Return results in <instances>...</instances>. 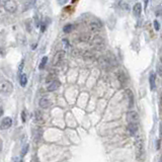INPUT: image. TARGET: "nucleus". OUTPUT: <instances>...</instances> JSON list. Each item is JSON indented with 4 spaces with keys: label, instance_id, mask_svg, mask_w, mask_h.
<instances>
[{
    "label": "nucleus",
    "instance_id": "27",
    "mask_svg": "<svg viewBox=\"0 0 162 162\" xmlns=\"http://www.w3.org/2000/svg\"><path fill=\"white\" fill-rule=\"evenodd\" d=\"M2 115H3V108L0 106V116H1Z\"/></svg>",
    "mask_w": 162,
    "mask_h": 162
},
{
    "label": "nucleus",
    "instance_id": "7",
    "mask_svg": "<svg viewBox=\"0 0 162 162\" xmlns=\"http://www.w3.org/2000/svg\"><path fill=\"white\" fill-rule=\"evenodd\" d=\"M135 144H136V147H137V152H138L137 156H138V158H140V156L143 154V142H142L141 138L137 137V140H136Z\"/></svg>",
    "mask_w": 162,
    "mask_h": 162
},
{
    "label": "nucleus",
    "instance_id": "24",
    "mask_svg": "<svg viewBox=\"0 0 162 162\" xmlns=\"http://www.w3.org/2000/svg\"><path fill=\"white\" fill-rule=\"evenodd\" d=\"M154 27H155L156 30H159V28H160V25H159L158 21H157V20L154 21Z\"/></svg>",
    "mask_w": 162,
    "mask_h": 162
},
{
    "label": "nucleus",
    "instance_id": "12",
    "mask_svg": "<svg viewBox=\"0 0 162 162\" xmlns=\"http://www.w3.org/2000/svg\"><path fill=\"white\" fill-rule=\"evenodd\" d=\"M133 11H134V15L135 16H139L140 14H141V11H142L141 3H136L134 5V8H133Z\"/></svg>",
    "mask_w": 162,
    "mask_h": 162
},
{
    "label": "nucleus",
    "instance_id": "22",
    "mask_svg": "<svg viewBox=\"0 0 162 162\" xmlns=\"http://www.w3.org/2000/svg\"><path fill=\"white\" fill-rule=\"evenodd\" d=\"M27 149H28V145H25V147L22 148V151H21V156H25V153L27 152Z\"/></svg>",
    "mask_w": 162,
    "mask_h": 162
},
{
    "label": "nucleus",
    "instance_id": "20",
    "mask_svg": "<svg viewBox=\"0 0 162 162\" xmlns=\"http://www.w3.org/2000/svg\"><path fill=\"white\" fill-rule=\"evenodd\" d=\"M79 39H80L81 42H87V41L90 39V35H88V34H83V35L79 38Z\"/></svg>",
    "mask_w": 162,
    "mask_h": 162
},
{
    "label": "nucleus",
    "instance_id": "23",
    "mask_svg": "<svg viewBox=\"0 0 162 162\" xmlns=\"http://www.w3.org/2000/svg\"><path fill=\"white\" fill-rule=\"evenodd\" d=\"M80 53H81L80 50H78V49H74V50H73V51H72V55H73V56H74V57L79 56Z\"/></svg>",
    "mask_w": 162,
    "mask_h": 162
},
{
    "label": "nucleus",
    "instance_id": "10",
    "mask_svg": "<svg viewBox=\"0 0 162 162\" xmlns=\"http://www.w3.org/2000/svg\"><path fill=\"white\" fill-rule=\"evenodd\" d=\"M39 104L42 108H48L50 106V101H49V99L46 98V97H43V98L40 99Z\"/></svg>",
    "mask_w": 162,
    "mask_h": 162
},
{
    "label": "nucleus",
    "instance_id": "18",
    "mask_svg": "<svg viewBox=\"0 0 162 162\" xmlns=\"http://www.w3.org/2000/svg\"><path fill=\"white\" fill-rule=\"evenodd\" d=\"M94 55L91 53V52H85L84 54H83V58L85 59V60H90V59L93 58Z\"/></svg>",
    "mask_w": 162,
    "mask_h": 162
},
{
    "label": "nucleus",
    "instance_id": "4",
    "mask_svg": "<svg viewBox=\"0 0 162 162\" xmlns=\"http://www.w3.org/2000/svg\"><path fill=\"white\" fill-rule=\"evenodd\" d=\"M127 119H128L129 124H137V125H138V122H139V116H138V114L136 113L135 111H129L128 115H127Z\"/></svg>",
    "mask_w": 162,
    "mask_h": 162
},
{
    "label": "nucleus",
    "instance_id": "21",
    "mask_svg": "<svg viewBox=\"0 0 162 162\" xmlns=\"http://www.w3.org/2000/svg\"><path fill=\"white\" fill-rule=\"evenodd\" d=\"M72 28H73L72 25H65V27H64L63 30H64V33H70L71 30H72Z\"/></svg>",
    "mask_w": 162,
    "mask_h": 162
},
{
    "label": "nucleus",
    "instance_id": "14",
    "mask_svg": "<svg viewBox=\"0 0 162 162\" xmlns=\"http://www.w3.org/2000/svg\"><path fill=\"white\" fill-rule=\"evenodd\" d=\"M126 93L128 95V98H129V101H130V108H132L133 106V103H134V97H133V93L132 91H131L130 89H126Z\"/></svg>",
    "mask_w": 162,
    "mask_h": 162
},
{
    "label": "nucleus",
    "instance_id": "5",
    "mask_svg": "<svg viewBox=\"0 0 162 162\" xmlns=\"http://www.w3.org/2000/svg\"><path fill=\"white\" fill-rule=\"evenodd\" d=\"M4 7L8 12H15L17 9V5L14 1H5L4 2Z\"/></svg>",
    "mask_w": 162,
    "mask_h": 162
},
{
    "label": "nucleus",
    "instance_id": "11",
    "mask_svg": "<svg viewBox=\"0 0 162 162\" xmlns=\"http://www.w3.org/2000/svg\"><path fill=\"white\" fill-rule=\"evenodd\" d=\"M116 77H118V79L121 83H125L127 81V76H126V74L122 70L116 72Z\"/></svg>",
    "mask_w": 162,
    "mask_h": 162
},
{
    "label": "nucleus",
    "instance_id": "16",
    "mask_svg": "<svg viewBox=\"0 0 162 162\" xmlns=\"http://www.w3.org/2000/svg\"><path fill=\"white\" fill-rule=\"evenodd\" d=\"M150 87H151V89L155 88V74L154 73H151V75H150Z\"/></svg>",
    "mask_w": 162,
    "mask_h": 162
},
{
    "label": "nucleus",
    "instance_id": "25",
    "mask_svg": "<svg viewBox=\"0 0 162 162\" xmlns=\"http://www.w3.org/2000/svg\"><path fill=\"white\" fill-rule=\"evenodd\" d=\"M157 71H158L159 74L162 75V64H159V65L157 66Z\"/></svg>",
    "mask_w": 162,
    "mask_h": 162
},
{
    "label": "nucleus",
    "instance_id": "19",
    "mask_svg": "<svg viewBox=\"0 0 162 162\" xmlns=\"http://www.w3.org/2000/svg\"><path fill=\"white\" fill-rule=\"evenodd\" d=\"M47 61H48V57H44V58L42 59V61H41V64H40V66H39V68L42 70L43 68H45V66H46V64H47Z\"/></svg>",
    "mask_w": 162,
    "mask_h": 162
},
{
    "label": "nucleus",
    "instance_id": "6",
    "mask_svg": "<svg viewBox=\"0 0 162 162\" xmlns=\"http://www.w3.org/2000/svg\"><path fill=\"white\" fill-rule=\"evenodd\" d=\"M101 27H102V25L99 21H92V22L89 23V28L91 32L97 33L101 30Z\"/></svg>",
    "mask_w": 162,
    "mask_h": 162
},
{
    "label": "nucleus",
    "instance_id": "8",
    "mask_svg": "<svg viewBox=\"0 0 162 162\" xmlns=\"http://www.w3.org/2000/svg\"><path fill=\"white\" fill-rule=\"evenodd\" d=\"M64 56H65V52L64 51H60L58 52L54 57V60H53V64L54 65H58L59 63H61V61L63 60Z\"/></svg>",
    "mask_w": 162,
    "mask_h": 162
},
{
    "label": "nucleus",
    "instance_id": "28",
    "mask_svg": "<svg viewBox=\"0 0 162 162\" xmlns=\"http://www.w3.org/2000/svg\"><path fill=\"white\" fill-rule=\"evenodd\" d=\"M160 60H161V62H162V56H161V58H160Z\"/></svg>",
    "mask_w": 162,
    "mask_h": 162
},
{
    "label": "nucleus",
    "instance_id": "3",
    "mask_svg": "<svg viewBox=\"0 0 162 162\" xmlns=\"http://www.w3.org/2000/svg\"><path fill=\"white\" fill-rule=\"evenodd\" d=\"M11 125H12V119L10 116H5L0 123V129L1 130H7V129L11 127Z\"/></svg>",
    "mask_w": 162,
    "mask_h": 162
},
{
    "label": "nucleus",
    "instance_id": "1",
    "mask_svg": "<svg viewBox=\"0 0 162 162\" xmlns=\"http://www.w3.org/2000/svg\"><path fill=\"white\" fill-rule=\"evenodd\" d=\"M13 90V85L9 81L2 80L0 81V93L3 94H9Z\"/></svg>",
    "mask_w": 162,
    "mask_h": 162
},
{
    "label": "nucleus",
    "instance_id": "13",
    "mask_svg": "<svg viewBox=\"0 0 162 162\" xmlns=\"http://www.w3.org/2000/svg\"><path fill=\"white\" fill-rule=\"evenodd\" d=\"M128 130L132 135H135L136 133H137V131H138V125L137 124H129Z\"/></svg>",
    "mask_w": 162,
    "mask_h": 162
},
{
    "label": "nucleus",
    "instance_id": "15",
    "mask_svg": "<svg viewBox=\"0 0 162 162\" xmlns=\"http://www.w3.org/2000/svg\"><path fill=\"white\" fill-rule=\"evenodd\" d=\"M27 75L25 74H20V85L22 87H25V85H27Z\"/></svg>",
    "mask_w": 162,
    "mask_h": 162
},
{
    "label": "nucleus",
    "instance_id": "9",
    "mask_svg": "<svg viewBox=\"0 0 162 162\" xmlns=\"http://www.w3.org/2000/svg\"><path fill=\"white\" fill-rule=\"evenodd\" d=\"M59 86H60L59 80L55 79L54 81H52V82L50 83V85L48 86V90H49V91H54V90H56L57 88H59Z\"/></svg>",
    "mask_w": 162,
    "mask_h": 162
},
{
    "label": "nucleus",
    "instance_id": "26",
    "mask_svg": "<svg viewBox=\"0 0 162 162\" xmlns=\"http://www.w3.org/2000/svg\"><path fill=\"white\" fill-rule=\"evenodd\" d=\"M13 162H22V160H21L20 158H15V160H14Z\"/></svg>",
    "mask_w": 162,
    "mask_h": 162
},
{
    "label": "nucleus",
    "instance_id": "2",
    "mask_svg": "<svg viewBox=\"0 0 162 162\" xmlns=\"http://www.w3.org/2000/svg\"><path fill=\"white\" fill-rule=\"evenodd\" d=\"M91 44H92V46L96 47V49H98V50L103 49V47H104V40H103V38L99 37V35H96V37H94L93 39H92Z\"/></svg>",
    "mask_w": 162,
    "mask_h": 162
},
{
    "label": "nucleus",
    "instance_id": "17",
    "mask_svg": "<svg viewBox=\"0 0 162 162\" xmlns=\"http://www.w3.org/2000/svg\"><path fill=\"white\" fill-rule=\"evenodd\" d=\"M35 123L44 124V119H43V116L40 115V111H37V114H35Z\"/></svg>",
    "mask_w": 162,
    "mask_h": 162
}]
</instances>
